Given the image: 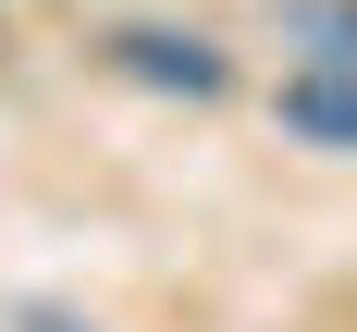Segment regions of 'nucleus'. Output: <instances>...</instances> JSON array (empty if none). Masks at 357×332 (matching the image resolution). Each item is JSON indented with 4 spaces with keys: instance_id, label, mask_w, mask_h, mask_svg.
<instances>
[{
    "instance_id": "obj_4",
    "label": "nucleus",
    "mask_w": 357,
    "mask_h": 332,
    "mask_svg": "<svg viewBox=\"0 0 357 332\" xmlns=\"http://www.w3.org/2000/svg\"><path fill=\"white\" fill-rule=\"evenodd\" d=\"M25 332H74V320H50V308H37V320H25Z\"/></svg>"
},
{
    "instance_id": "obj_1",
    "label": "nucleus",
    "mask_w": 357,
    "mask_h": 332,
    "mask_svg": "<svg viewBox=\"0 0 357 332\" xmlns=\"http://www.w3.org/2000/svg\"><path fill=\"white\" fill-rule=\"evenodd\" d=\"M284 136L296 148H333V160H357V74H284Z\"/></svg>"
},
{
    "instance_id": "obj_3",
    "label": "nucleus",
    "mask_w": 357,
    "mask_h": 332,
    "mask_svg": "<svg viewBox=\"0 0 357 332\" xmlns=\"http://www.w3.org/2000/svg\"><path fill=\"white\" fill-rule=\"evenodd\" d=\"M284 37L308 49V74H357V0H284Z\"/></svg>"
},
{
    "instance_id": "obj_2",
    "label": "nucleus",
    "mask_w": 357,
    "mask_h": 332,
    "mask_svg": "<svg viewBox=\"0 0 357 332\" xmlns=\"http://www.w3.org/2000/svg\"><path fill=\"white\" fill-rule=\"evenodd\" d=\"M123 74H148V86H185V99H222V49L185 25H123Z\"/></svg>"
}]
</instances>
